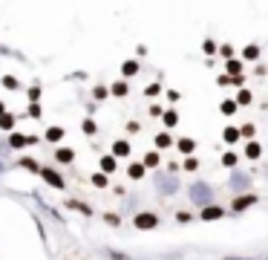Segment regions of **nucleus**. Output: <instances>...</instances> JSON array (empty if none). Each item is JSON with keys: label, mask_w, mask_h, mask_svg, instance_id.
<instances>
[{"label": "nucleus", "mask_w": 268, "mask_h": 260, "mask_svg": "<svg viewBox=\"0 0 268 260\" xmlns=\"http://www.w3.org/2000/svg\"><path fill=\"white\" fill-rule=\"evenodd\" d=\"M239 69H242L239 61H228V72H231V75H239Z\"/></svg>", "instance_id": "obj_24"}, {"label": "nucleus", "mask_w": 268, "mask_h": 260, "mask_svg": "<svg viewBox=\"0 0 268 260\" xmlns=\"http://www.w3.org/2000/svg\"><path fill=\"white\" fill-rule=\"evenodd\" d=\"M113 96H127V84H124V81L113 84Z\"/></svg>", "instance_id": "obj_17"}, {"label": "nucleus", "mask_w": 268, "mask_h": 260, "mask_svg": "<svg viewBox=\"0 0 268 260\" xmlns=\"http://www.w3.org/2000/svg\"><path fill=\"white\" fill-rule=\"evenodd\" d=\"M41 176H43L49 185H55V188H63V176H61L58 171H52V168H41Z\"/></svg>", "instance_id": "obj_2"}, {"label": "nucleus", "mask_w": 268, "mask_h": 260, "mask_svg": "<svg viewBox=\"0 0 268 260\" xmlns=\"http://www.w3.org/2000/svg\"><path fill=\"white\" fill-rule=\"evenodd\" d=\"M0 128H3V130H12V128H15V116H9V113H0Z\"/></svg>", "instance_id": "obj_8"}, {"label": "nucleus", "mask_w": 268, "mask_h": 260, "mask_svg": "<svg viewBox=\"0 0 268 260\" xmlns=\"http://www.w3.org/2000/svg\"><path fill=\"white\" fill-rule=\"evenodd\" d=\"M237 101H239V104H248V101H251V93H248V90H242Z\"/></svg>", "instance_id": "obj_26"}, {"label": "nucleus", "mask_w": 268, "mask_h": 260, "mask_svg": "<svg viewBox=\"0 0 268 260\" xmlns=\"http://www.w3.org/2000/svg\"><path fill=\"white\" fill-rule=\"evenodd\" d=\"M237 139H239V130L237 128H228V130H225V142H237Z\"/></svg>", "instance_id": "obj_21"}, {"label": "nucleus", "mask_w": 268, "mask_h": 260, "mask_svg": "<svg viewBox=\"0 0 268 260\" xmlns=\"http://www.w3.org/2000/svg\"><path fill=\"white\" fill-rule=\"evenodd\" d=\"M176 122H179V116L173 113V110H170V113H165V125H170V128H173Z\"/></svg>", "instance_id": "obj_23"}, {"label": "nucleus", "mask_w": 268, "mask_h": 260, "mask_svg": "<svg viewBox=\"0 0 268 260\" xmlns=\"http://www.w3.org/2000/svg\"><path fill=\"white\" fill-rule=\"evenodd\" d=\"M46 139H49V142H61V139H63V128H49L46 130Z\"/></svg>", "instance_id": "obj_9"}, {"label": "nucleus", "mask_w": 268, "mask_h": 260, "mask_svg": "<svg viewBox=\"0 0 268 260\" xmlns=\"http://www.w3.org/2000/svg\"><path fill=\"white\" fill-rule=\"evenodd\" d=\"M92 182H95L98 188H104V185H107V176H104V173H95V176H92Z\"/></svg>", "instance_id": "obj_25"}, {"label": "nucleus", "mask_w": 268, "mask_h": 260, "mask_svg": "<svg viewBox=\"0 0 268 260\" xmlns=\"http://www.w3.org/2000/svg\"><path fill=\"white\" fill-rule=\"evenodd\" d=\"M130 176H133V179L144 176V165H130Z\"/></svg>", "instance_id": "obj_16"}, {"label": "nucleus", "mask_w": 268, "mask_h": 260, "mask_svg": "<svg viewBox=\"0 0 268 260\" xmlns=\"http://www.w3.org/2000/svg\"><path fill=\"white\" fill-rule=\"evenodd\" d=\"M239 136H248V139H251V136H254V128H251V125H245V128L239 130Z\"/></svg>", "instance_id": "obj_28"}, {"label": "nucleus", "mask_w": 268, "mask_h": 260, "mask_svg": "<svg viewBox=\"0 0 268 260\" xmlns=\"http://www.w3.org/2000/svg\"><path fill=\"white\" fill-rule=\"evenodd\" d=\"M254 202H257V196L254 194H242V196L234 199V211H242V208H248V205H254Z\"/></svg>", "instance_id": "obj_4"}, {"label": "nucleus", "mask_w": 268, "mask_h": 260, "mask_svg": "<svg viewBox=\"0 0 268 260\" xmlns=\"http://www.w3.org/2000/svg\"><path fill=\"white\" fill-rule=\"evenodd\" d=\"M179 151H182V153H190V151H193V142H190V139H182V142H179Z\"/></svg>", "instance_id": "obj_20"}, {"label": "nucleus", "mask_w": 268, "mask_h": 260, "mask_svg": "<svg viewBox=\"0 0 268 260\" xmlns=\"http://www.w3.org/2000/svg\"><path fill=\"white\" fill-rule=\"evenodd\" d=\"M136 226L139 228H156L159 226V217H156V214H139V217H136Z\"/></svg>", "instance_id": "obj_3"}, {"label": "nucleus", "mask_w": 268, "mask_h": 260, "mask_svg": "<svg viewBox=\"0 0 268 260\" xmlns=\"http://www.w3.org/2000/svg\"><path fill=\"white\" fill-rule=\"evenodd\" d=\"M29 116H32V119H38V116H41V107H38V104H32V107H29Z\"/></svg>", "instance_id": "obj_30"}, {"label": "nucleus", "mask_w": 268, "mask_h": 260, "mask_svg": "<svg viewBox=\"0 0 268 260\" xmlns=\"http://www.w3.org/2000/svg\"><path fill=\"white\" fill-rule=\"evenodd\" d=\"M245 185H248V176H245V173H234V179H231V188H234V191H242Z\"/></svg>", "instance_id": "obj_7"}, {"label": "nucleus", "mask_w": 268, "mask_h": 260, "mask_svg": "<svg viewBox=\"0 0 268 260\" xmlns=\"http://www.w3.org/2000/svg\"><path fill=\"white\" fill-rule=\"evenodd\" d=\"M32 142H35L32 136H9V145L12 148H23V145H32Z\"/></svg>", "instance_id": "obj_6"}, {"label": "nucleus", "mask_w": 268, "mask_h": 260, "mask_svg": "<svg viewBox=\"0 0 268 260\" xmlns=\"http://www.w3.org/2000/svg\"><path fill=\"white\" fill-rule=\"evenodd\" d=\"M0 113H3V104H0Z\"/></svg>", "instance_id": "obj_32"}, {"label": "nucleus", "mask_w": 268, "mask_h": 260, "mask_svg": "<svg viewBox=\"0 0 268 260\" xmlns=\"http://www.w3.org/2000/svg\"><path fill=\"white\" fill-rule=\"evenodd\" d=\"M190 196H193V202H199V205H208L210 202V188L208 185H202V182H196V185H193V188H190Z\"/></svg>", "instance_id": "obj_1"}, {"label": "nucleus", "mask_w": 268, "mask_h": 260, "mask_svg": "<svg viewBox=\"0 0 268 260\" xmlns=\"http://www.w3.org/2000/svg\"><path fill=\"white\" fill-rule=\"evenodd\" d=\"M144 165H147V168H156V165H159V153H147V156H144Z\"/></svg>", "instance_id": "obj_22"}, {"label": "nucleus", "mask_w": 268, "mask_h": 260, "mask_svg": "<svg viewBox=\"0 0 268 260\" xmlns=\"http://www.w3.org/2000/svg\"><path fill=\"white\" fill-rule=\"evenodd\" d=\"M156 145H159V148H167V145H170V136H167V133H159V136H156Z\"/></svg>", "instance_id": "obj_19"}, {"label": "nucleus", "mask_w": 268, "mask_h": 260, "mask_svg": "<svg viewBox=\"0 0 268 260\" xmlns=\"http://www.w3.org/2000/svg\"><path fill=\"white\" fill-rule=\"evenodd\" d=\"M121 69H124V75H136V72H139V64H136V61H127Z\"/></svg>", "instance_id": "obj_14"}, {"label": "nucleus", "mask_w": 268, "mask_h": 260, "mask_svg": "<svg viewBox=\"0 0 268 260\" xmlns=\"http://www.w3.org/2000/svg\"><path fill=\"white\" fill-rule=\"evenodd\" d=\"M101 168H104V171L110 173V171L116 168V159H113V156H104V159H101Z\"/></svg>", "instance_id": "obj_18"}, {"label": "nucleus", "mask_w": 268, "mask_h": 260, "mask_svg": "<svg viewBox=\"0 0 268 260\" xmlns=\"http://www.w3.org/2000/svg\"><path fill=\"white\" fill-rule=\"evenodd\" d=\"M0 171H3V165H0Z\"/></svg>", "instance_id": "obj_33"}, {"label": "nucleus", "mask_w": 268, "mask_h": 260, "mask_svg": "<svg viewBox=\"0 0 268 260\" xmlns=\"http://www.w3.org/2000/svg\"><path fill=\"white\" fill-rule=\"evenodd\" d=\"M257 55H260V49H257V46H248V49H245V58H257Z\"/></svg>", "instance_id": "obj_27"}, {"label": "nucleus", "mask_w": 268, "mask_h": 260, "mask_svg": "<svg viewBox=\"0 0 268 260\" xmlns=\"http://www.w3.org/2000/svg\"><path fill=\"white\" fill-rule=\"evenodd\" d=\"M55 156H58V162H63V165H66V162H72V151H69V148H61V151L55 153Z\"/></svg>", "instance_id": "obj_12"}, {"label": "nucleus", "mask_w": 268, "mask_h": 260, "mask_svg": "<svg viewBox=\"0 0 268 260\" xmlns=\"http://www.w3.org/2000/svg\"><path fill=\"white\" fill-rule=\"evenodd\" d=\"M222 162H225V165H234V162H237V156H234V153H228V156H222Z\"/></svg>", "instance_id": "obj_31"}, {"label": "nucleus", "mask_w": 268, "mask_h": 260, "mask_svg": "<svg viewBox=\"0 0 268 260\" xmlns=\"http://www.w3.org/2000/svg\"><path fill=\"white\" fill-rule=\"evenodd\" d=\"M222 113H225V116L237 113V101H222Z\"/></svg>", "instance_id": "obj_15"}, {"label": "nucleus", "mask_w": 268, "mask_h": 260, "mask_svg": "<svg viewBox=\"0 0 268 260\" xmlns=\"http://www.w3.org/2000/svg\"><path fill=\"white\" fill-rule=\"evenodd\" d=\"M222 214H225V211L216 208V205H205V208H202V220H219Z\"/></svg>", "instance_id": "obj_5"}, {"label": "nucleus", "mask_w": 268, "mask_h": 260, "mask_svg": "<svg viewBox=\"0 0 268 260\" xmlns=\"http://www.w3.org/2000/svg\"><path fill=\"white\" fill-rule=\"evenodd\" d=\"M113 153H116V156H127V153H130V145H127V142H116V145H113Z\"/></svg>", "instance_id": "obj_10"}, {"label": "nucleus", "mask_w": 268, "mask_h": 260, "mask_svg": "<svg viewBox=\"0 0 268 260\" xmlns=\"http://www.w3.org/2000/svg\"><path fill=\"white\" fill-rule=\"evenodd\" d=\"M245 156H248V159H257V156H260V145H257V142H248Z\"/></svg>", "instance_id": "obj_11"}, {"label": "nucleus", "mask_w": 268, "mask_h": 260, "mask_svg": "<svg viewBox=\"0 0 268 260\" xmlns=\"http://www.w3.org/2000/svg\"><path fill=\"white\" fill-rule=\"evenodd\" d=\"M3 84H6V87H9V90H15V87H18V81H15V78H9V75H6V78H3Z\"/></svg>", "instance_id": "obj_29"}, {"label": "nucleus", "mask_w": 268, "mask_h": 260, "mask_svg": "<svg viewBox=\"0 0 268 260\" xmlns=\"http://www.w3.org/2000/svg\"><path fill=\"white\" fill-rule=\"evenodd\" d=\"M159 188H162L165 194H170V191H176V179H162V182H159Z\"/></svg>", "instance_id": "obj_13"}]
</instances>
